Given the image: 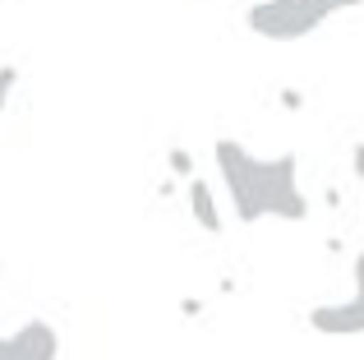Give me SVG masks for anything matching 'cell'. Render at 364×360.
<instances>
[{
	"label": "cell",
	"instance_id": "5b68a950",
	"mask_svg": "<svg viewBox=\"0 0 364 360\" xmlns=\"http://www.w3.org/2000/svg\"><path fill=\"white\" fill-rule=\"evenodd\" d=\"M60 356V337L46 319H28L9 337H0V360H55Z\"/></svg>",
	"mask_w": 364,
	"mask_h": 360
},
{
	"label": "cell",
	"instance_id": "9c48e42d",
	"mask_svg": "<svg viewBox=\"0 0 364 360\" xmlns=\"http://www.w3.org/2000/svg\"><path fill=\"white\" fill-rule=\"evenodd\" d=\"M277 102H282L286 111H304V92L300 88H282V97H277Z\"/></svg>",
	"mask_w": 364,
	"mask_h": 360
},
{
	"label": "cell",
	"instance_id": "7a4b0ae2",
	"mask_svg": "<svg viewBox=\"0 0 364 360\" xmlns=\"http://www.w3.org/2000/svg\"><path fill=\"white\" fill-rule=\"evenodd\" d=\"M328 18H332L328 0H258V5H249L245 23L249 33L267 37V42H300Z\"/></svg>",
	"mask_w": 364,
	"mask_h": 360
},
{
	"label": "cell",
	"instance_id": "8992f818",
	"mask_svg": "<svg viewBox=\"0 0 364 360\" xmlns=\"http://www.w3.org/2000/svg\"><path fill=\"white\" fill-rule=\"evenodd\" d=\"M189 213H194L198 231H208V235L222 231V208H217V194H213V185L198 180V176H189Z\"/></svg>",
	"mask_w": 364,
	"mask_h": 360
},
{
	"label": "cell",
	"instance_id": "8fae6325",
	"mask_svg": "<svg viewBox=\"0 0 364 360\" xmlns=\"http://www.w3.org/2000/svg\"><path fill=\"white\" fill-rule=\"evenodd\" d=\"M360 5H364V0H328L332 14H341V9H360Z\"/></svg>",
	"mask_w": 364,
	"mask_h": 360
},
{
	"label": "cell",
	"instance_id": "3957f363",
	"mask_svg": "<svg viewBox=\"0 0 364 360\" xmlns=\"http://www.w3.org/2000/svg\"><path fill=\"white\" fill-rule=\"evenodd\" d=\"M350 277H355V291L337 305H314L304 324L314 328L318 337H360L364 333V250L350 263Z\"/></svg>",
	"mask_w": 364,
	"mask_h": 360
},
{
	"label": "cell",
	"instance_id": "6da1fadb",
	"mask_svg": "<svg viewBox=\"0 0 364 360\" xmlns=\"http://www.w3.org/2000/svg\"><path fill=\"white\" fill-rule=\"evenodd\" d=\"M249 189H254L258 217H282V222H304L309 198L300 189V157L277 153V157H254L249 162Z\"/></svg>",
	"mask_w": 364,
	"mask_h": 360
},
{
	"label": "cell",
	"instance_id": "7c38bea8",
	"mask_svg": "<svg viewBox=\"0 0 364 360\" xmlns=\"http://www.w3.org/2000/svg\"><path fill=\"white\" fill-rule=\"evenodd\" d=\"M180 309H185V314H203V300L189 296V300H180Z\"/></svg>",
	"mask_w": 364,
	"mask_h": 360
},
{
	"label": "cell",
	"instance_id": "277c9868",
	"mask_svg": "<svg viewBox=\"0 0 364 360\" xmlns=\"http://www.w3.org/2000/svg\"><path fill=\"white\" fill-rule=\"evenodd\" d=\"M213 157H217V171H222V185H226V198H231L235 217H240L245 226L263 222L258 208H254V189H249V162H254V153H249L240 139H217Z\"/></svg>",
	"mask_w": 364,
	"mask_h": 360
},
{
	"label": "cell",
	"instance_id": "ba28073f",
	"mask_svg": "<svg viewBox=\"0 0 364 360\" xmlns=\"http://www.w3.org/2000/svg\"><path fill=\"white\" fill-rule=\"evenodd\" d=\"M14 83H18V70L14 65H0V116H5V102H9V92H14Z\"/></svg>",
	"mask_w": 364,
	"mask_h": 360
},
{
	"label": "cell",
	"instance_id": "52a82bcc",
	"mask_svg": "<svg viewBox=\"0 0 364 360\" xmlns=\"http://www.w3.org/2000/svg\"><path fill=\"white\" fill-rule=\"evenodd\" d=\"M166 166H171V176H180V180L198 176V171H194V153H189V148H180V144L166 148Z\"/></svg>",
	"mask_w": 364,
	"mask_h": 360
},
{
	"label": "cell",
	"instance_id": "30bf717a",
	"mask_svg": "<svg viewBox=\"0 0 364 360\" xmlns=\"http://www.w3.org/2000/svg\"><path fill=\"white\" fill-rule=\"evenodd\" d=\"M350 166H355V176L364 180V144H355V148H350Z\"/></svg>",
	"mask_w": 364,
	"mask_h": 360
}]
</instances>
